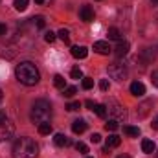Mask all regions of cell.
<instances>
[{
	"instance_id": "60d3db41",
	"label": "cell",
	"mask_w": 158,
	"mask_h": 158,
	"mask_svg": "<svg viewBox=\"0 0 158 158\" xmlns=\"http://www.w3.org/2000/svg\"><path fill=\"white\" fill-rule=\"evenodd\" d=\"M42 2H44V0H35V4H42Z\"/></svg>"
},
{
	"instance_id": "1f68e13d",
	"label": "cell",
	"mask_w": 158,
	"mask_h": 158,
	"mask_svg": "<svg viewBox=\"0 0 158 158\" xmlns=\"http://www.w3.org/2000/svg\"><path fill=\"white\" fill-rule=\"evenodd\" d=\"M55 37H57V33H53V31H46L44 40H46V42H53V40H55Z\"/></svg>"
},
{
	"instance_id": "2e32d148",
	"label": "cell",
	"mask_w": 158,
	"mask_h": 158,
	"mask_svg": "<svg viewBox=\"0 0 158 158\" xmlns=\"http://www.w3.org/2000/svg\"><path fill=\"white\" fill-rule=\"evenodd\" d=\"M142 57L145 63H151V61H155V52L151 48H145V50H142Z\"/></svg>"
},
{
	"instance_id": "52a82bcc",
	"label": "cell",
	"mask_w": 158,
	"mask_h": 158,
	"mask_svg": "<svg viewBox=\"0 0 158 158\" xmlns=\"http://www.w3.org/2000/svg\"><path fill=\"white\" fill-rule=\"evenodd\" d=\"M79 17H81L83 22H92V20H94V11H92V7H90V6H83V7L79 9Z\"/></svg>"
},
{
	"instance_id": "7402d4cb",
	"label": "cell",
	"mask_w": 158,
	"mask_h": 158,
	"mask_svg": "<svg viewBox=\"0 0 158 158\" xmlns=\"http://www.w3.org/2000/svg\"><path fill=\"white\" fill-rule=\"evenodd\" d=\"M94 112H96V116L105 118V116H107V107H105V105H96V107H94Z\"/></svg>"
},
{
	"instance_id": "5bb4252c",
	"label": "cell",
	"mask_w": 158,
	"mask_h": 158,
	"mask_svg": "<svg viewBox=\"0 0 158 158\" xmlns=\"http://www.w3.org/2000/svg\"><path fill=\"white\" fill-rule=\"evenodd\" d=\"M72 131H74L76 134H83V132L86 131V121H85V119H76V121L72 123Z\"/></svg>"
},
{
	"instance_id": "7c38bea8",
	"label": "cell",
	"mask_w": 158,
	"mask_h": 158,
	"mask_svg": "<svg viewBox=\"0 0 158 158\" xmlns=\"http://www.w3.org/2000/svg\"><path fill=\"white\" fill-rule=\"evenodd\" d=\"M53 143H55L57 147H68L72 142H70V138L64 136V134H55V136H53Z\"/></svg>"
},
{
	"instance_id": "ba28073f",
	"label": "cell",
	"mask_w": 158,
	"mask_h": 158,
	"mask_svg": "<svg viewBox=\"0 0 158 158\" xmlns=\"http://www.w3.org/2000/svg\"><path fill=\"white\" fill-rule=\"evenodd\" d=\"M94 52H98L99 55H109L110 53V46L105 40H98V42H94Z\"/></svg>"
},
{
	"instance_id": "d4e9b609",
	"label": "cell",
	"mask_w": 158,
	"mask_h": 158,
	"mask_svg": "<svg viewBox=\"0 0 158 158\" xmlns=\"http://www.w3.org/2000/svg\"><path fill=\"white\" fill-rule=\"evenodd\" d=\"M79 109H81V103H79V101H72V103L66 105V110H68V112H76Z\"/></svg>"
},
{
	"instance_id": "836d02e7",
	"label": "cell",
	"mask_w": 158,
	"mask_h": 158,
	"mask_svg": "<svg viewBox=\"0 0 158 158\" xmlns=\"http://www.w3.org/2000/svg\"><path fill=\"white\" fill-rule=\"evenodd\" d=\"M90 142H92V143H99V142H101V134H98V132H94V134L90 136Z\"/></svg>"
},
{
	"instance_id": "8d00e7d4",
	"label": "cell",
	"mask_w": 158,
	"mask_h": 158,
	"mask_svg": "<svg viewBox=\"0 0 158 158\" xmlns=\"http://www.w3.org/2000/svg\"><path fill=\"white\" fill-rule=\"evenodd\" d=\"M6 31H7V26H6V24H0V37L6 35Z\"/></svg>"
},
{
	"instance_id": "8992f818",
	"label": "cell",
	"mask_w": 158,
	"mask_h": 158,
	"mask_svg": "<svg viewBox=\"0 0 158 158\" xmlns=\"http://www.w3.org/2000/svg\"><path fill=\"white\" fill-rule=\"evenodd\" d=\"M105 107H107V112H110V114H114V116H118V118H125V116H127V114H125V109L119 105L118 101H114V99H110Z\"/></svg>"
},
{
	"instance_id": "ee69618b",
	"label": "cell",
	"mask_w": 158,
	"mask_h": 158,
	"mask_svg": "<svg viewBox=\"0 0 158 158\" xmlns=\"http://www.w3.org/2000/svg\"><path fill=\"white\" fill-rule=\"evenodd\" d=\"M86 158H92V156H86Z\"/></svg>"
},
{
	"instance_id": "cb8c5ba5",
	"label": "cell",
	"mask_w": 158,
	"mask_h": 158,
	"mask_svg": "<svg viewBox=\"0 0 158 158\" xmlns=\"http://www.w3.org/2000/svg\"><path fill=\"white\" fill-rule=\"evenodd\" d=\"M53 85H55L57 88H64V86H66V85H64V77H63V76H59V74H57V76H53Z\"/></svg>"
},
{
	"instance_id": "e575fe53",
	"label": "cell",
	"mask_w": 158,
	"mask_h": 158,
	"mask_svg": "<svg viewBox=\"0 0 158 158\" xmlns=\"http://www.w3.org/2000/svg\"><path fill=\"white\" fill-rule=\"evenodd\" d=\"M151 83H153V85L158 88V70H155V72L151 74Z\"/></svg>"
},
{
	"instance_id": "d6986e66",
	"label": "cell",
	"mask_w": 158,
	"mask_h": 158,
	"mask_svg": "<svg viewBox=\"0 0 158 158\" xmlns=\"http://www.w3.org/2000/svg\"><path fill=\"white\" fill-rule=\"evenodd\" d=\"M13 6L17 11H26L28 9V0H13Z\"/></svg>"
},
{
	"instance_id": "d590c367",
	"label": "cell",
	"mask_w": 158,
	"mask_h": 158,
	"mask_svg": "<svg viewBox=\"0 0 158 158\" xmlns=\"http://www.w3.org/2000/svg\"><path fill=\"white\" fill-rule=\"evenodd\" d=\"M85 105H86V107H88L90 110H94V107H96V103H94L92 99H86V101H85Z\"/></svg>"
},
{
	"instance_id": "30bf717a",
	"label": "cell",
	"mask_w": 158,
	"mask_h": 158,
	"mask_svg": "<svg viewBox=\"0 0 158 158\" xmlns=\"http://www.w3.org/2000/svg\"><path fill=\"white\" fill-rule=\"evenodd\" d=\"M129 48H131V46H129V42H127V40H119L118 46L114 48V53H116L118 57H123V55H127V53H129Z\"/></svg>"
},
{
	"instance_id": "4dcf8cb0",
	"label": "cell",
	"mask_w": 158,
	"mask_h": 158,
	"mask_svg": "<svg viewBox=\"0 0 158 158\" xmlns=\"http://www.w3.org/2000/svg\"><path fill=\"white\" fill-rule=\"evenodd\" d=\"M31 20L37 24V28H39V30H42V28L46 26V22H44V17H35V19H31Z\"/></svg>"
},
{
	"instance_id": "f1b7e54d",
	"label": "cell",
	"mask_w": 158,
	"mask_h": 158,
	"mask_svg": "<svg viewBox=\"0 0 158 158\" xmlns=\"http://www.w3.org/2000/svg\"><path fill=\"white\" fill-rule=\"evenodd\" d=\"M70 76H72V79H83V72H81V68H79V66H76V68H72Z\"/></svg>"
},
{
	"instance_id": "9c48e42d",
	"label": "cell",
	"mask_w": 158,
	"mask_h": 158,
	"mask_svg": "<svg viewBox=\"0 0 158 158\" xmlns=\"http://www.w3.org/2000/svg\"><path fill=\"white\" fill-rule=\"evenodd\" d=\"M72 55L76 57V59H85L86 55H88V48L86 46H72Z\"/></svg>"
},
{
	"instance_id": "603a6c76",
	"label": "cell",
	"mask_w": 158,
	"mask_h": 158,
	"mask_svg": "<svg viewBox=\"0 0 158 158\" xmlns=\"http://www.w3.org/2000/svg\"><path fill=\"white\" fill-rule=\"evenodd\" d=\"M76 92H77L76 86H64V88H63V96H64V98H72Z\"/></svg>"
},
{
	"instance_id": "83f0119b",
	"label": "cell",
	"mask_w": 158,
	"mask_h": 158,
	"mask_svg": "<svg viewBox=\"0 0 158 158\" xmlns=\"http://www.w3.org/2000/svg\"><path fill=\"white\" fill-rule=\"evenodd\" d=\"M94 86V79L92 77H83V88L85 90H90Z\"/></svg>"
},
{
	"instance_id": "277c9868",
	"label": "cell",
	"mask_w": 158,
	"mask_h": 158,
	"mask_svg": "<svg viewBox=\"0 0 158 158\" xmlns=\"http://www.w3.org/2000/svg\"><path fill=\"white\" fill-rule=\"evenodd\" d=\"M109 76L116 81H125L127 79V68L119 63H112V64H109Z\"/></svg>"
},
{
	"instance_id": "d6a6232c",
	"label": "cell",
	"mask_w": 158,
	"mask_h": 158,
	"mask_svg": "<svg viewBox=\"0 0 158 158\" xmlns=\"http://www.w3.org/2000/svg\"><path fill=\"white\" fill-rule=\"evenodd\" d=\"M109 86H110V85H109V81H107V79H101V81H99V88H101L103 92H107V90H109Z\"/></svg>"
},
{
	"instance_id": "e0dca14e",
	"label": "cell",
	"mask_w": 158,
	"mask_h": 158,
	"mask_svg": "<svg viewBox=\"0 0 158 158\" xmlns=\"http://www.w3.org/2000/svg\"><path fill=\"white\" fill-rule=\"evenodd\" d=\"M123 132L129 134V136H140V129L138 127H132V125H125L123 127Z\"/></svg>"
},
{
	"instance_id": "f35d334b",
	"label": "cell",
	"mask_w": 158,
	"mask_h": 158,
	"mask_svg": "<svg viewBox=\"0 0 158 158\" xmlns=\"http://www.w3.org/2000/svg\"><path fill=\"white\" fill-rule=\"evenodd\" d=\"M2 119H6V114H4V112H0V121H2Z\"/></svg>"
},
{
	"instance_id": "3957f363",
	"label": "cell",
	"mask_w": 158,
	"mask_h": 158,
	"mask_svg": "<svg viewBox=\"0 0 158 158\" xmlns=\"http://www.w3.org/2000/svg\"><path fill=\"white\" fill-rule=\"evenodd\" d=\"M52 116V105L46 101V99H37L31 107V114L30 118L33 123H42V121H48Z\"/></svg>"
},
{
	"instance_id": "4fadbf2b",
	"label": "cell",
	"mask_w": 158,
	"mask_h": 158,
	"mask_svg": "<svg viewBox=\"0 0 158 158\" xmlns=\"http://www.w3.org/2000/svg\"><path fill=\"white\" fill-rule=\"evenodd\" d=\"M155 149H156V145H155V142H153V140H147V138H145V140L142 142V151H143L145 155H153V153H155Z\"/></svg>"
},
{
	"instance_id": "74e56055",
	"label": "cell",
	"mask_w": 158,
	"mask_h": 158,
	"mask_svg": "<svg viewBox=\"0 0 158 158\" xmlns=\"http://www.w3.org/2000/svg\"><path fill=\"white\" fill-rule=\"evenodd\" d=\"M151 125H153V129H156V131H158V118L153 119V123H151Z\"/></svg>"
},
{
	"instance_id": "ab89813d",
	"label": "cell",
	"mask_w": 158,
	"mask_h": 158,
	"mask_svg": "<svg viewBox=\"0 0 158 158\" xmlns=\"http://www.w3.org/2000/svg\"><path fill=\"white\" fill-rule=\"evenodd\" d=\"M118 158H131V156H129V155H119Z\"/></svg>"
},
{
	"instance_id": "ac0fdd59",
	"label": "cell",
	"mask_w": 158,
	"mask_h": 158,
	"mask_svg": "<svg viewBox=\"0 0 158 158\" xmlns=\"http://www.w3.org/2000/svg\"><path fill=\"white\" fill-rule=\"evenodd\" d=\"M57 37H59V39L63 40L64 44H68V42H70V31L63 28V30H59V31H57Z\"/></svg>"
},
{
	"instance_id": "ffe728a7",
	"label": "cell",
	"mask_w": 158,
	"mask_h": 158,
	"mask_svg": "<svg viewBox=\"0 0 158 158\" xmlns=\"http://www.w3.org/2000/svg\"><path fill=\"white\" fill-rule=\"evenodd\" d=\"M109 39L110 40H121V33H119L118 28H109Z\"/></svg>"
},
{
	"instance_id": "7a4b0ae2",
	"label": "cell",
	"mask_w": 158,
	"mask_h": 158,
	"mask_svg": "<svg viewBox=\"0 0 158 158\" xmlns=\"http://www.w3.org/2000/svg\"><path fill=\"white\" fill-rule=\"evenodd\" d=\"M39 155V145L33 138L22 136L13 145V158H35Z\"/></svg>"
},
{
	"instance_id": "6da1fadb",
	"label": "cell",
	"mask_w": 158,
	"mask_h": 158,
	"mask_svg": "<svg viewBox=\"0 0 158 158\" xmlns=\"http://www.w3.org/2000/svg\"><path fill=\"white\" fill-rule=\"evenodd\" d=\"M15 76H17V79H19L22 85H26V86L37 85L39 79H40V74H39V70H37V66H35L33 63H30V61H24V63L17 64Z\"/></svg>"
},
{
	"instance_id": "484cf974",
	"label": "cell",
	"mask_w": 158,
	"mask_h": 158,
	"mask_svg": "<svg viewBox=\"0 0 158 158\" xmlns=\"http://www.w3.org/2000/svg\"><path fill=\"white\" fill-rule=\"evenodd\" d=\"M149 107H151V103H149V101H145L143 105H140V116H142V118H145V116H147Z\"/></svg>"
},
{
	"instance_id": "9a60e30c",
	"label": "cell",
	"mask_w": 158,
	"mask_h": 158,
	"mask_svg": "<svg viewBox=\"0 0 158 158\" xmlns=\"http://www.w3.org/2000/svg\"><path fill=\"white\" fill-rule=\"evenodd\" d=\"M119 143H121V138H119L118 134H110L109 138H107V147H118Z\"/></svg>"
},
{
	"instance_id": "8fae6325",
	"label": "cell",
	"mask_w": 158,
	"mask_h": 158,
	"mask_svg": "<svg viewBox=\"0 0 158 158\" xmlns=\"http://www.w3.org/2000/svg\"><path fill=\"white\" fill-rule=\"evenodd\" d=\"M131 94L132 96H143L145 94V86H143V83H140V81H134L132 85H131Z\"/></svg>"
},
{
	"instance_id": "7bdbcfd3",
	"label": "cell",
	"mask_w": 158,
	"mask_h": 158,
	"mask_svg": "<svg viewBox=\"0 0 158 158\" xmlns=\"http://www.w3.org/2000/svg\"><path fill=\"white\" fill-rule=\"evenodd\" d=\"M0 99H2V90H0Z\"/></svg>"
},
{
	"instance_id": "4316f807",
	"label": "cell",
	"mask_w": 158,
	"mask_h": 158,
	"mask_svg": "<svg viewBox=\"0 0 158 158\" xmlns=\"http://www.w3.org/2000/svg\"><path fill=\"white\" fill-rule=\"evenodd\" d=\"M118 127H119V125H118V121H116V119H109V121L105 123V129H107V131H116Z\"/></svg>"
},
{
	"instance_id": "f546056e",
	"label": "cell",
	"mask_w": 158,
	"mask_h": 158,
	"mask_svg": "<svg viewBox=\"0 0 158 158\" xmlns=\"http://www.w3.org/2000/svg\"><path fill=\"white\" fill-rule=\"evenodd\" d=\"M76 149H77L79 153H83V155L88 153V147H86V143H83V142H77V143H76Z\"/></svg>"
},
{
	"instance_id": "b9f144b4",
	"label": "cell",
	"mask_w": 158,
	"mask_h": 158,
	"mask_svg": "<svg viewBox=\"0 0 158 158\" xmlns=\"http://www.w3.org/2000/svg\"><path fill=\"white\" fill-rule=\"evenodd\" d=\"M151 2H153V6H156L158 4V0H151Z\"/></svg>"
},
{
	"instance_id": "44dd1931",
	"label": "cell",
	"mask_w": 158,
	"mask_h": 158,
	"mask_svg": "<svg viewBox=\"0 0 158 158\" xmlns=\"http://www.w3.org/2000/svg\"><path fill=\"white\" fill-rule=\"evenodd\" d=\"M39 132L40 134H50L52 132V123H48V121L39 123Z\"/></svg>"
},
{
	"instance_id": "5b68a950",
	"label": "cell",
	"mask_w": 158,
	"mask_h": 158,
	"mask_svg": "<svg viewBox=\"0 0 158 158\" xmlns=\"http://www.w3.org/2000/svg\"><path fill=\"white\" fill-rule=\"evenodd\" d=\"M13 134H15V125L9 119H2L0 121V142L9 140Z\"/></svg>"
}]
</instances>
